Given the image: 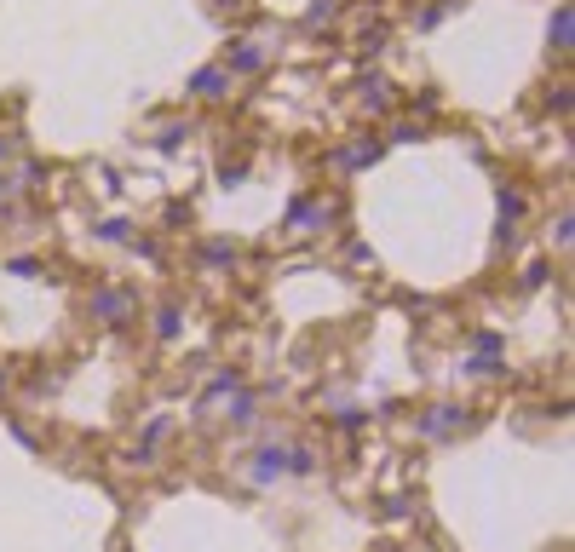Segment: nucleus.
Here are the masks:
<instances>
[{
    "label": "nucleus",
    "instance_id": "obj_1",
    "mask_svg": "<svg viewBox=\"0 0 575 552\" xmlns=\"http://www.w3.org/2000/svg\"><path fill=\"white\" fill-rule=\"evenodd\" d=\"M259 466H253V483H276V478H288V449H259Z\"/></svg>",
    "mask_w": 575,
    "mask_h": 552
},
{
    "label": "nucleus",
    "instance_id": "obj_2",
    "mask_svg": "<svg viewBox=\"0 0 575 552\" xmlns=\"http://www.w3.org/2000/svg\"><path fill=\"white\" fill-rule=\"evenodd\" d=\"M460 426V409H432L426 420H420V432L426 437H443V432H455Z\"/></svg>",
    "mask_w": 575,
    "mask_h": 552
},
{
    "label": "nucleus",
    "instance_id": "obj_3",
    "mask_svg": "<svg viewBox=\"0 0 575 552\" xmlns=\"http://www.w3.org/2000/svg\"><path fill=\"white\" fill-rule=\"evenodd\" d=\"M156 334H161V340H173V334H179V311H161V322H156Z\"/></svg>",
    "mask_w": 575,
    "mask_h": 552
}]
</instances>
